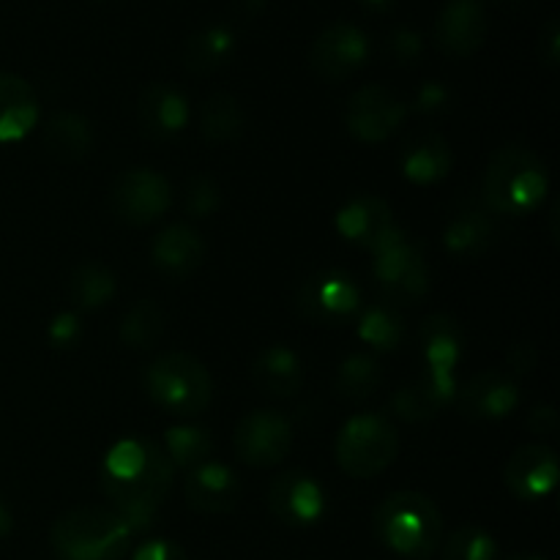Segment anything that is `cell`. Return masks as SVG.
I'll use <instances>...</instances> for the list:
<instances>
[{
    "label": "cell",
    "mask_w": 560,
    "mask_h": 560,
    "mask_svg": "<svg viewBox=\"0 0 560 560\" xmlns=\"http://www.w3.org/2000/svg\"><path fill=\"white\" fill-rule=\"evenodd\" d=\"M170 485L173 463L156 443L124 441L104 457L102 490L131 534L153 523Z\"/></svg>",
    "instance_id": "obj_1"
},
{
    "label": "cell",
    "mask_w": 560,
    "mask_h": 560,
    "mask_svg": "<svg viewBox=\"0 0 560 560\" xmlns=\"http://www.w3.org/2000/svg\"><path fill=\"white\" fill-rule=\"evenodd\" d=\"M372 528L381 545L405 558L432 556L443 536V517L421 492H392L375 509Z\"/></svg>",
    "instance_id": "obj_2"
},
{
    "label": "cell",
    "mask_w": 560,
    "mask_h": 560,
    "mask_svg": "<svg viewBox=\"0 0 560 560\" xmlns=\"http://www.w3.org/2000/svg\"><path fill=\"white\" fill-rule=\"evenodd\" d=\"M131 528L104 506H80L55 520L49 545L60 560H120L129 550Z\"/></svg>",
    "instance_id": "obj_3"
},
{
    "label": "cell",
    "mask_w": 560,
    "mask_h": 560,
    "mask_svg": "<svg viewBox=\"0 0 560 560\" xmlns=\"http://www.w3.org/2000/svg\"><path fill=\"white\" fill-rule=\"evenodd\" d=\"M547 195V167L534 151L509 145L492 156L485 173V202L501 217H525Z\"/></svg>",
    "instance_id": "obj_4"
},
{
    "label": "cell",
    "mask_w": 560,
    "mask_h": 560,
    "mask_svg": "<svg viewBox=\"0 0 560 560\" xmlns=\"http://www.w3.org/2000/svg\"><path fill=\"white\" fill-rule=\"evenodd\" d=\"M148 394L173 416H197L211 405L213 383L206 366L189 353H164L145 375Z\"/></svg>",
    "instance_id": "obj_5"
},
{
    "label": "cell",
    "mask_w": 560,
    "mask_h": 560,
    "mask_svg": "<svg viewBox=\"0 0 560 560\" xmlns=\"http://www.w3.org/2000/svg\"><path fill=\"white\" fill-rule=\"evenodd\" d=\"M337 465L353 479H372L383 474L399 454V435L386 416L364 413L339 430Z\"/></svg>",
    "instance_id": "obj_6"
},
{
    "label": "cell",
    "mask_w": 560,
    "mask_h": 560,
    "mask_svg": "<svg viewBox=\"0 0 560 560\" xmlns=\"http://www.w3.org/2000/svg\"><path fill=\"white\" fill-rule=\"evenodd\" d=\"M372 252L377 257L375 277L388 304H416L424 299L430 290L424 257L399 230H392Z\"/></svg>",
    "instance_id": "obj_7"
},
{
    "label": "cell",
    "mask_w": 560,
    "mask_h": 560,
    "mask_svg": "<svg viewBox=\"0 0 560 560\" xmlns=\"http://www.w3.org/2000/svg\"><path fill=\"white\" fill-rule=\"evenodd\" d=\"M170 200H173V189L156 170H129L118 175L109 189V208L120 222L131 228H145L156 222L170 208Z\"/></svg>",
    "instance_id": "obj_8"
},
{
    "label": "cell",
    "mask_w": 560,
    "mask_h": 560,
    "mask_svg": "<svg viewBox=\"0 0 560 560\" xmlns=\"http://www.w3.org/2000/svg\"><path fill=\"white\" fill-rule=\"evenodd\" d=\"M370 58V38L353 22H334L315 38L310 63L315 74L326 82L353 77Z\"/></svg>",
    "instance_id": "obj_9"
},
{
    "label": "cell",
    "mask_w": 560,
    "mask_h": 560,
    "mask_svg": "<svg viewBox=\"0 0 560 560\" xmlns=\"http://www.w3.org/2000/svg\"><path fill=\"white\" fill-rule=\"evenodd\" d=\"M293 448V427L273 410H255L244 416L235 430V452L252 468H271Z\"/></svg>",
    "instance_id": "obj_10"
},
{
    "label": "cell",
    "mask_w": 560,
    "mask_h": 560,
    "mask_svg": "<svg viewBox=\"0 0 560 560\" xmlns=\"http://www.w3.org/2000/svg\"><path fill=\"white\" fill-rule=\"evenodd\" d=\"M405 104L383 85H366L348 98L345 126L361 142H383L405 120Z\"/></svg>",
    "instance_id": "obj_11"
},
{
    "label": "cell",
    "mask_w": 560,
    "mask_h": 560,
    "mask_svg": "<svg viewBox=\"0 0 560 560\" xmlns=\"http://www.w3.org/2000/svg\"><path fill=\"white\" fill-rule=\"evenodd\" d=\"M490 22L481 0H448L438 14L432 38L441 52L454 58H468L485 44Z\"/></svg>",
    "instance_id": "obj_12"
},
{
    "label": "cell",
    "mask_w": 560,
    "mask_h": 560,
    "mask_svg": "<svg viewBox=\"0 0 560 560\" xmlns=\"http://www.w3.org/2000/svg\"><path fill=\"white\" fill-rule=\"evenodd\" d=\"M506 487L520 501H539L558 485V457L550 446L530 443L517 448L506 463Z\"/></svg>",
    "instance_id": "obj_13"
},
{
    "label": "cell",
    "mask_w": 560,
    "mask_h": 560,
    "mask_svg": "<svg viewBox=\"0 0 560 560\" xmlns=\"http://www.w3.org/2000/svg\"><path fill=\"white\" fill-rule=\"evenodd\" d=\"M268 506L284 525L306 528L323 517L326 495L312 476L293 470V474H284L273 481L271 492H268Z\"/></svg>",
    "instance_id": "obj_14"
},
{
    "label": "cell",
    "mask_w": 560,
    "mask_h": 560,
    "mask_svg": "<svg viewBox=\"0 0 560 560\" xmlns=\"http://www.w3.org/2000/svg\"><path fill=\"white\" fill-rule=\"evenodd\" d=\"M299 306L315 323L348 320L359 310V288L345 273H317L301 288Z\"/></svg>",
    "instance_id": "obj_15"
},
{
    "label": "cell",
    "mask_w": 560,
    "mask_h": 560,
    "mask_svg": "<svg viewBox=\"0 0 560 560\" xmlns=\"http://www.w3.org/2000/svg\"><path fill=\"white\" fill-rule=\"evenodd\" d=\"M137 118L151 140L167 142L178 137L189 124V104H186L184 93L175 91L173 85H148L140 93Z\"/></svg>",
    "instance_id": "obj_16"
},
{
    "label": "cell",
    "mask_w": 560,
    "mask_h": 560,
    "mask_svg": "<svg viewBox=\"0 0 560 560\" xmlns=\"http://www.w3.org/2000/svg\"><path fill=\"white\" fill-rule=\"evenodd\" d=\"M241 498V481L230 468L217 463H206L191 470L186 479V501L200 514H228L233 512Z\"/></svg>",
    "instance_id": "obj_17"
},
{
    "label": "cell",
    "mask_w": 560,
    "mask_h": 560,
    "mask_svg": "<svg viewBox=\"0 0 560 560\" xmlns=\"http://www.w3.org/2000/svg\"><path fill=\"white\" fill-rule=\"evenodd\" d=\"M202 257H206V244H202L200 233L186 224H173V228L162 230L151 249L156 271L170 279L191 277L202 266Z\"/></svg>",
    "instance_id": "obj_18"
},
{
    "label": "cell",
    "mask_w": 560,
    "mask_h": 560,
    "mask_svg": "<svg viewBox=\"0 0 560 560\" xmlns=\"http://www.w3.org/2000/svg\"><path fill=\"white\" fill-rule=\"evenodd\" d=\"M520 402L517 383L503 372H481L459 392V410L474 419H503Z\"/></svg>",
    "instance_id": "obj_19"
},
{
    "label": "cell",
    "mask_w": 560,
    "mask_h": 560,
    "mask_svg": "<svg viewBox=\"0 0 560 560\" xmlns=\"http://www.w3.org/2000/svg\"><path fill=\"white\" fill-rule=\"evenodd\" d=\"M337 228L345 238L353 241V244L370 246V249H375L392 230H397L392 224L388 206L375 195H361L355 200H350L339 211Z\"/></svg>",
    "instance_id": "obj_20"
},
{
    "label": "cell",
    "mask_w": 560,
    "mask_h": 560,
    "mask_svg": "<svg viewBox=\"0 0 560 560\" xmlns=\"http://www.w3.org/2000/svg\"><path fill=\"white\" fill-rule=\"evenodd\" d=\"M38 98L27 80L0 71V142H16L36 126Z\"/></svg>",
    "instance_id": "obj_21"
},
{
    "label": "cell",
    "mask_w": 560,
    "mask_h": 560,
    "mask_svg": "<svg viewBox=\"0 0 560 560\" xmlns=\"http://www.w3.org/2000/svg\"><path fill=\"white\" fill-rule=\"evenodd\" d=\"M402 173L416 184H435L452 167V148L441 135L424 129L416 131L402 145Z\"/></svg>",
    "instance_id": "obj_22"
},
{
    "label": "cell",
    "mask_w": 560,
    "mask_h": 560,
    "mask_svg": "<svg viewBox=\"0 0 560 560\" xmlns=\"http://www.w3.org/2000/svg\"><path fill=\"white\" fill-rule=\"evenodd\" d=\"M252 381L262 394L290 397L301 386V361L290 348H268L252 364Z\"/></svg>",
    "instance_id": "obj_23"
},
{
    "label": "cell",
    "mask_w": 560,
    "mask_h": 560,
    "mask_svg": "<svg viewBox=\"0 0 560 560\" xmlns=\"http://www.w3.org/2000/svg\"><path fill=\"white\" fill-rule=\"evenodd\" d=\"M44 148H47L49 156L58 159V162H80V159H85L88 151L93 148L91 124L74 113L55 115V118L49 120L47 131H44Z\"/></svg>",
    "instance_id": "obj_24"
},
{
    "label": "cell",
    "mask_w": 560,
    "mask_h": 560,
    "mask_svg": "<svg viewBox=\"0 0 560 560\" xmlns=\"http://www.w3.org/2000/svg\"><path fill=\"white\" fill-rule=\"evenodd\" d=\"M492 211L468 206L452 217L446 228V246L459 257H476L492 244Z\"/></svg>",
    "instance_id": "obj_25"
},
{
    "label": "cell",
    "mask_w": 560,
    "mask_h": 560,
    "mask_svg": "<svg viewBox=\"0 0 560 560\" xmlns=\"http://www.w3.org/2000/svg\"><path fill=\"white\" fill-rule=\"evenodd\" d=\"M452 388H454L452 375L432 372L430 377H421V381H416L413 386H405L402 392L394 397V410H397L402 419H410V421L430 419V416L441 408V402L448 397Z\"/></svg>",
    "instance_id": "obj_26"
},
{
    "label": "cell",
    "mask_w": 560,
    "mask_h": 560,
    "mask_svg": "<svg viewBox=\"0 0 560 560\" xmlns=\"http://www.w3.org/2000/svg\"><path fill=\"white\" fill-rule=\"evenodd\" d=\"M235 38L233 33L224 25H211L197 31L195 36L186 42V69H191L195 74H208V71H217L219 66H224L233 55Z\"/></svg>",
    "instance_id": "obj_27"
},
{
    "label": "cell",
    "mask_w": 560,
    "mask_h": 560,
    "mask_svg": "<svg viewBox=\"0 0 560 560\" xmlns=\"http://www.w3.org/2000/svg\"><path fill=\"white\" fill-rule=\"evenodd\" d=\"M421 345H424L427 361H430L432 372H443V375H452L454 364L459 359V350H463V339H459L457 326L448 317L438 315L430 317L421 328Z\"/></svg>",
    "instance_id": "obj_28"
},
{
    "label": "cell",
    "mask_w": 560,
    "mask_h": 560,
    "mask_svg": "<svg viewBox=\"0 0 560 560\" xmlns=\"http://www.w3.org/2000/svg\"><path fill=\"white\" fill-rule=\"evenodd\" d=\"M202 137L211 142H230L244 129V109L230 93H217L202 107Z\"/></svg>",
    "instance_id": "obj_29"
},
{
    "label": "cell",
    "mask_w": 560,
    "mask_h": 560,
    "mask_svg": "<svg viewBox=\"0 0 560 560\" xmlns=\"http://www.w3.org/2000/svg\"><path fill=\"white\" fill-rule=\"evenodd\" d=\"M115 293V279L98 262H82L69 279V295L80 310H98Z\"/></svg>",
    "instance_id": "obj_30"
},
{
    "label": "cell",
    "mask_w": 560,
    "mask_h": 560,
    "mask_svg": "<svg viewBox=\"0 0 560 560\" xmlns=\"http://www.w3.org/2000/svg\"><path fill=\"white\" fill-rule=\"evenodd\" d=\"M164 334V312L153 301H137L120 323V339L135 350H151Z\"/></svg>",
    "instance_id": "obj_31"
},
{
    "label": "cell",
    "mask_w": 560,
    "mask_h": 560,
    "mask_svg": "<svg viewBox=\"0 0 560 560\" xmlns=\"http://www.w3.org/2000/svg\"><path fill=\"white\" fill-rule=\"evenodd\" d=\"M213 452V438L200 427H175L167 432V457L180 468H200Z\"/></svg>",
    "instance_id": "obj_32"
},
{
    "label": "cell",
    "mask_w": 560,
    "mask_h": 560,
    "mask_svg": "<svg viewBox=\"0 0 560 560\" xmlns=\"http://www.w3.org/2000/svg\"><path fill=\"white\" fill-rule=\"evenodd\" d=\"M339 394L348 399H364L381 386V366L370 355H353L339 366Z\"/></svg>",
    "instance_id": "obj_33"
},
{
    "label": "cell",
    "mask_w": 560,
    "mask_h": 560,
    "mask_svg": "<svg viewBox=\"0 0 560 560\" xmlns=\"http://www.w3.org/2000/svg\"><path fill=\"white\" fill-rule=\"evenodd\" d=\"M359 337L375 345L377 350H394V345L402 337V320H399V315L388 304H377L364 312Z\"/></svg>",
    "instance_id": "obj_34"
},
{
    "label": "cell",
    "mask_w": 560,
    "mask_h": 560,
    "mask_svg": "<svg viewBox=\"0 0 560 560\" xmlns=\"http://www.w3.org/2000/svg\"><path fill=\"white\" fill-rule=\"evenodd\" d=\"M498 547L487 530L459 528L443 545V560H495Z\"/></svg>",
    "instance_id": "obj_35"
},
{
    "label": "cell",
    "mask_w": 560,
    "mask_h": 560,
    "mask_svg": "<svg viewBox=\"0 0 560 560\" xmlns=\"http://www.w3.org/2000/svg\"><path fill=\"white\" fill-rule=\"evenodd\" d=\"M217 186L211 184L208 178H197L191 180L189 186V195H186V208H189L191 213H197V217H206V213H211L213 208H217Z\"/></svg>",
    "instance_id": "obj_36"
},
{
    "label": "cell",
    "mask_w": 560,
    "mask_h": 560,
    "mask_svg": "<svg viewBox=\"0 0 560 560\" xmlns=\"http://www.w3.org/2000/svg\"><path fill=\"white\" fill-rule=\"evenodd\" d=\"M421 49H424V42H421L419 33L410 31V27H397V31H394L392 52L397 55V60H402V63H410V60L419 58Z\"/></svg>",
    "instance_id": "obj_37"
},
{
    "label": "cell",
    "mask_w": 560,
    "mask_h": 560,
    "mask_svg": "<svg viewBox=\"0 0 560 560\" xmlns=\"http://www.w3.org/2000/svg\"><path fill=\"white\" fill-rule=\"evenodd\" d=\"M131 560H189V558H186L184 547H178L175 541L153 539V541H145Z\"/></svg>",
    "instance_id": "obj_38"
},
{
    "label": "cell",
    "mask_w": 560,
    "mask_h": 560,
    "mask_svg": "<svg viewBox=\"0 0 560 560\" xmlns=\"http://www.w3.org/2000/svg\"><path fill=\"white\" fill-rule=\"evenodd\" d=\"M558 20H550L545 25V31H541V38H539V52L541 58L547 60V66H558Z\"/></svg>",
    "instance_id": "obj_39"
},
{
    "label": "cell",
    "mask_w": 560,
    "mask_h": 560,
    "mask_svg": "<svg viewBox=\"0 0 560 560\" xmlns=\"http://www.w3.org/2000/svg\"><path fill=\"white\" fill-rule=\"evenodd\" d=\"M77 334H80V328H77V320L71 315H60L58 320L52 323V337L58 345L74 342Z\"/></svg>",
    "instance_id": "obj_40"
},
{
    "label": "cell",
    "mask_w": 560,
    "mask_h": 560,
    "mask_svg": "<svg viewBox=\"0 0 560 560\" xmlns=\"http://www.w3.org/2000/svg\"><path fill=\"white\" fill-rule=\"evenodd\" d=\"M11 528H14V517H11V509L9 503H5V498L0 495V539L9 536Z\"/></svg>",
    "instance_id": "obj_41"
},
{
    "label": "cell",
    "mask_w": 560,
    "mask_h": 560,
    "mask_svg": "<svg viewBox=\"0 0 560 560\" xmlns=\"http://www.w3.org/2000/svg\"><path fill=\"white\" fill-rule=\"evenodd\" d=\"M394 3H397V0H361V5H364L366 11H372V14H386V11L394 9Z\"/></svg>",
    "instance_id": "obj_42"
},
{
    "label": "cell",
    "mask_w": 560,
    "mask_h": 560,
    "mask_svg": "<svg viewBox=\"0 0 560 560\" xmlns=\"http://www.w3.org/2000/svg\"><path fill=\"white\" fill-rule=\"evenodd\" d=\"M235 3H238V9L244 11L246 16H255L266 9V0H235Z\"/></svg>",
    "instance_id": "obj_43"
},
{
    "label": "cell",
    "mask_w": 560,
    "mask_h": 560,
    "mask_svg": "<svg viewBox=\"0 0 560 560\" xmlns=\"http://www.w3.org/2000/svg\"><path fill=\"white\" fill-rule=\"evenodd\" d=\"M506 560H545V558H539V556H512Z\"/></svg>",
    "instance_id": "obj_44"
},
{
    "label": "cell",
    "mask_w": 560,
    "mask_h": 560,
    "mask_svg": "<svg viewBox=\"0 0 560 560\" xmlns=\"http://www.w3.org/2000/svg\"><path fill=\"white\" fill-rule=\"evenodd\" d=\"M506 3H520V0H506Z\"/></svg>",
    "instance_id": "obj_45"
}]
</instances>
